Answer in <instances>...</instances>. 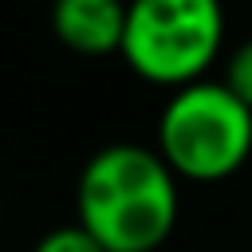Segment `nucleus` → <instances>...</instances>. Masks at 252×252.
Wrapping results in <instances>:
<instances>
[{
	"mask_svg": "<svg viewBox=\"0 0 252 252\" xmlns=\"http://www.w3.org/2000/svg\"><path fill=\"white\" fill-rule=\"evenodd\" d=\"M51 32L79 55L122 51L126 0H51Z\"/></svg>",
	"mask_w": 252,
	"mask_h": 252,
	"instance_id": "20e7f679",
	"label": "nucleus"
},
{
	"mask_svg": "<svg viewBox=\"0 0 252 252\" xmlns=\"http://www.w3.org/2000/svg\"><path fill=\"white\" fill-rule=\"evenodd\" d=\"M177 173L150 146H102L79 169L75 213L106 252H158L177 224Z\"/></svg>",
	"mask_w": 252,
	"mask_h": 252,
	"instance_id": "f257e3e1",
	"label": "nucleus"
},
{
	"mask_svg": "<svg viewBox=\"0 0 252 252\" xmlns=\"http://www.w3.org/2000/svg\"><path fill=\"white\" fill-rule=\"evenodd\" d=\"M158 154L185 181H224L252 154V110L224 83H189L158 114Z\"/></svg>",
	"mask_w": 252,
	"mask_h": 252,
	"instance_id": "f03ea898",
	"label": "nucleus"
},
{
	"mask_svg": "<svg viewBox=\"0 0 252 252\" xmlns=\"http://www.w3.org/2000/svg\"><path fill=\"white\" fill-rule=\"evenodd\" d=\"M32 252H106L79 220H71V224H55V228H47L35 244H32Z\"/></svg>",
	"mask_w": 252,
	"mask_h": 252,
	"instance_id": "39448f33",
	"label": "nucleus"
},
{
	"mask_svg": "<svg viewBox=\"0 0 252 252\" xmlns=\"http://www.w3.org/2000/svg\"><path fill=\"white\" fill-rule=\"evenodd\" d=\"M224 43L220 0H126L122 59L154 87L201 83Z\"/></svg>",
	"mask_w": 252,
	"mask_h": 252,
	"instance_id": "7ed1b4c3",
	"label": "nucleus"
},
{
	"mask_svg": "<svg viewBox=\"0 0 252 252\" xmlns=\"http://www.w3.org/2000/svg\"><path fill=\"white\" fill-rule=\"evenodd\" d=\"M248 110H252V39H244L228 59H224V79H220Z\"/></svg>",
	"mask_w": 252,
	"mask_h": 252,
	"instance_id": "423d86ee",
	"label": "nucleus"
},
{
	"mask_svg": "<svg viewBox=\"0 0 252 252\" xmlns=\"http://www.w3.org/2000/svg\"><path fill=\"white\" fill-rule=\"evenodd\" d=\"M0 213H4V205H0Z\"/></svg>",
	"mask_w": 252,
	"mask_h": 252,
	"instance_id": "0eeeda50",
	"label": "nucleus"
}]
</instances>
